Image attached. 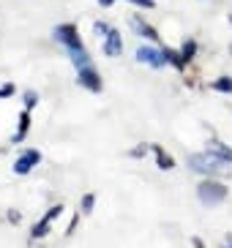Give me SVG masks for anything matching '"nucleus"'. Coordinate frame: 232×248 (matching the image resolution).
Listing matches in <instances>:
<instances>
[{"label":"nucleus","mask_w":232,"mask_h":248,"mask_svg":"<svg viewBox=\"0 0 232 248\" xmlns=\"http://www.w3.org/2000/svg\"><path fill=\"white\" fill-rule=\"evenodd\" d=\"M8 221H11V224H19V213L11 210V213H8Z\"/></svg>","instance_id":"nucleus-22"},{"label":"nucleus","mask_w":232,"mask_h":248,"mask_svg":"<svg viewBox=\"0 0 232 248\" xmlns=\"http://www.w3.org/2000/svg\"><path fill=\"white\" fill-rule=\"evenodd\" d=\"M137 60H139V63H148V66H153V68L167 66L164 49H153V46H139V49H137Z\"/></svg>","instance_id":"nucleus-5"},{"label":"nucleus","mask_w":232,"mask_h":248,"mask_svg":"<svg viewBox=\"0 0 232 248\" xmlns=\"http://www.w3.org/2000/svg\"><path fill=\"white\" fill-rule=\"evenodd\" d=\"M148 147H150V145H139V147H134V150H131L129 155H134V158H139V155H145V153H148Z\"/></svg>","instance_id":"nucleus-19"},{"label":"nucleus","mask_w":232,"mask_h":248,"mask_svg":"<svg viewBox=\"0 0 232 248\" xmlns=\"http://www.w3.org/2000/svg\"><path fill=\"white\" fill-rule=\"evenodd\" d=\"M134 28L139 30V36H145V38H150V41H159V33L150 28V25H145L139 16H134Z\"/></svg>","instance_id":"nucleus-12"},{"label":"nucleus","mask_w":232,"mask_h":248,"mask_svg":"<svg viewBox=\"0 0 232 248\" xmlns=\"http://www.w3.org/2000/svg\"><path fill=\"white\" fill-rule=\"evenodd\" d=\"M36 104H38V95L33 93V90H28V93H25V109H33Z\"/></svg>","instance_id":"nucleus-17"},{"label":"nucleus","mask_w":232,"mask_h":248,"mask_svg":"<svg viewBox=\"0 0 232 248\" xmlns=\"http://www.w3.org/2000/svg\"><path fill=\"white\" fill-rule=\"evenodd\" d=\"M55 38H58L66 49H80L82 46V41H80V36H77V28H74V25H60V28H55Z\"/></svg>","instance_id":"nucleus-4"},{"label":"nucleus","mask_w":232,"mask_h":248,"mask_svg":"<svg viewBox=\"0 0 232 248\" xmlns=\"http://www.w3.org/2000/svg\"><path fill=\"white\" fill-rule=\"evenodd\" d=\"M38 161H41V153H38V150H28L25 155H19V158H17L14 172H17V175H28V172L36 167Z\"/></svg>","instance_id":"nucleus-8"},{"label":"nucleus","mask_w":232,"mask_h":248,"mask_svg":"<svg viewBox=\"0 0 232 248\" xmlns=\"http://www.w3.org/2000/svg\"><path fill=\"white\" fill-rule=\"evenodd\" d=\"M93 30H96V36L107 38V33H109V30H112V28H109V25H104V22H96V25H93Z\"/></svg>","instance_id":"nucleus-18"},{"label":"nucleus","mask_w":232,"mask_h":248,"mask_svg":"<svg viewBox=\"0 0 232 248\" xmlns=\"http://www.w3.org/2000/svg\"><path fill=\"white\" fill-rule=\"evenodd\" d=\"M224 246H230V248H232V234H227V243H224Z\"/></svg>","instance_id":"nucleus-24"},{"label":"nucleus","mask_w":232,"mask_h":248,"mask_svg":"<svg viewBox=\"0 0 232 248\" xmlns=\"http://www.w3.org/2000/svg\"><path fill=\"white\" fill-rule=\"evenodd\" d=\"M230 52H232V46H230Z\"/></svg>","instance_id":"nucleus-27"},{"label":"nucleus","mask_w":232,"mask_h":248,"mask_svg":"<svg viewBox=\"0 0 232 248\" xmlns=\"http://www.w3.org/2000/svg\"><path fill=\"white\" fill-rule=\"evenodd\" d=\"M28 128H30V109H25V112L19 115V131L14 134V145L25 139V134H28Z\"/></svg>","instance_id":"nucleus-11"},{"label":"nucleus","mask_w":232,"mask_h":248,"mask_svg":"<svg viewBox=\"0 0 232 248\" xmlns=\"http://www.w3.org/2000/svg\"><path fill=\"white\" fill-rule=\"evenodd\" d=\"M120 52H123V38L117 30H109L107 38H104V55L107 58H120Z\"/></svg>","instance_id":"nucleus-7"},{"label":"nucleus","mask_w":232,"mask_h":248,"mask_svg":"<svg viewBox=\"0 0 232 248\" xmlns=\"http://www.w3.org/2000/svg\"><path fill=\"white\" fill-rule=\"evenodd\" d=\"M150 150L156 153V164H159V169H172L175 167L172 155L164 153V147H161V145H150Z\"/></svg>","instance_id":"nucleus-10"},{"label":"nucleus","mask_w":232,"mask_h":248,"mask_svg":"<svg viewBox=\"0 0 232 248\" xmlns=\"http://www.w3.org/2000/svg\"><path fill=\"white\" fill-rule=\"evenodd\" d=\"M80 85L87 90H93V93H99V90H101V77H99V71H96L93 66L80 68Z\"/></svg>","instance_id":"nucleus-6"},{"label":"nucleus","mask_w":232,"mask_h":248,"mask_svg":"<svg viewBox=\"0 0 232 248\" xmlns=\"http://www.w3.org/2000/svg\"><path fill=\"white\" fill-rule=\"evenodd\" d=\"M191 243H194V248H205V243L199 240V237H194V240H191Z\"/></svg>","instance_id":"nucleus-23"},{"label":"nucleus","mask_w":232,"mask_h":248,"mask_svg":"<svg viewBox=\"0 0 232 248\" xmlns=\"http://www.w3.org/2000/svg\"><path fill=\"white\" fill-rule=\"evenodd\" d=\"M99 3H101V6H112V0H99Z\"/></svg>","instance_id":"nucleus-25"},{"label":"nucleus","mask_w":232,"mask_h":248,"mask_svg":"<svg viewBox=\"0 0 232 248\" xmlns=\"http://www.w3.org/2000/svg\"><path fill=\"white\" fill-rule=\"evenodd\" d=\"M221 248H230V246H221Z\"/></svg>","instance_id":"nucleus-26"},{"label":"nucleus","mask_w":232,"mask_h":248,"mask_svg":"<svg viewBox=\"0 0 232 248\" xmlns=\"http://www.w3.org/2000/svg\"><path fill=\"white\" fill-rule=\"evenodd\" d=\"M181 55H183V60L189 63V60L197 55V44H194V41H186V44H183V49H181Z\"/></svg>","instance_id":"nucleus-15"},{"label":"nucleus","mask_w":232,"mask_h":248,"mask_svg":"<svg viewBox=\"0 0 232 248\" xmlns=\"http://www.w3.org/2000/svg\"><path fill=\"white\" fill-rule=\"evenodd\" d=\"M227 164H230V161L213 155L211 150H205V153H191L189 155L191 172H199V175H208V177H230L232 169L227 167Z\"/></svg>","instance_id":"nucleus-1"},{"label":"nucleus","mask_w":232,"mask_h":248,"mask_svg":"<svg viewBox=\"0 0 232 248\" xmlns=\"http://www.w3.org/2000/svg\"><path fill=\"white\" fill-rule=\"evenodd\" d=\"M131 3H137V6H142V8H153V6H156L153 0H131Z\"/></svg>","instance_id":"nucleus-21"},{"label":"nucleus","mask_w":232,"mask_h":248,"mask_svg":"<svg viewBox=\"0 0 232 248\" xmlns=\"http://www.w3.org/2000/svg\"><path fill=\"white\" fill-rule=\"evenodd\" d=\"M197 197L205 207H213V204H221L227 199V186L224 183H218L216 177H208L197 186Z\"/></svg>","instance_id":"nucleus-2"},{"label":"nucleus","mask_w":232,"mask_h":248,"mask_svg":"<svg viewBox=\"0 0 232 248\" xmlns=\"http://www.w3.org/2000/svg\"><path fill=\"white\" fill-rule=\"evenodd\" d=\"M60 213H63V204H55V207H50V210L44 213V218L38 221L36 226H33L30 237H33V240H38V237H44V234H50V224H52L55 218H58Z\"/></svg>","instance_id":"nucleus-3"},{"label":"nucleus","mask_w":232,"mask_h":248,"mask_svg":"<svg viewBox=\"0 0 232 248\" xmlns=\"http://www.w3.org/2000/svg\"><path fill=\"white\" fill-rule=\"evenodd\" d=\"M164 58H167V63H172L175 68H183V66H186L183 55H181V52H175V49H164Z\"/></svg>","instance_id":"nucleus-14"},{"label":"nucleus","mask_w":232,"mask_h":248,"mask_svg":"<svg viewBox=\"0 0 232 248\" xmlns=\"http://www.w3.org/2000/svg\"><path fill=\"white\" fill-rule=\"evenodd\" d=\"M208 150H211L213 155H218V158H224V161H230V164H232V147H227L224 142L211 139V142H208Z\"/></svg>","instance_id":"nucleus-9"},{"label":"nucleus","mask_w":232,"mask_h":248,"mask_svg":"<svg viewBox=\"0 0 232 248\" xmlns=\"http://www.w3.org/2000/svg\"><path fill=\"white\" fill-rule=\"evenodd\" d=\"M211 88L218 90V93H232V77H218V79L211 82Z\"/></svg>","instance_id":"nucleus-13"},{"label":"nucleus","mask_w":232,"mask_h":248,"mask_svg":"<svg viewBox=\"0 0 232 248\" xmlns=\"http://www.w3.org/2000/svg\"><path fill=\"white\" fill-rule=\"evenodd\" d=\"M11 93H14V85H3V88H0V98H8Z\"/></svg>","instance_id":"nucleus-20"},{"label":"nucleus","mask_w":232,"mask_h":248,"mask_svg":"<svg viewBox=\"0 0 232 248\" xmlns=\"http://www.w3.org/2000/svg\"><path fill=\"white\" fill-rule=\"evenodd\" d=\"M93 204H96V197L93 194H85V197H82V202H80V207H82V213H93Z\"/></svg>","instance_id":"nucleus-16"}]
</instances>
